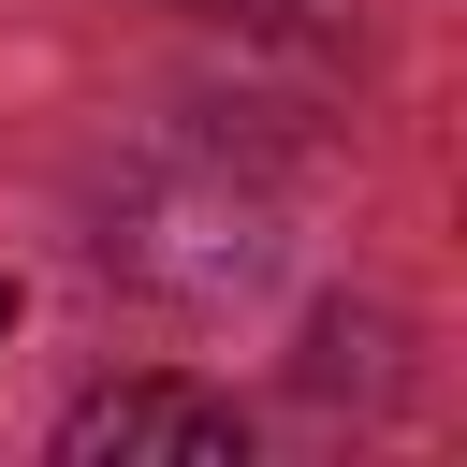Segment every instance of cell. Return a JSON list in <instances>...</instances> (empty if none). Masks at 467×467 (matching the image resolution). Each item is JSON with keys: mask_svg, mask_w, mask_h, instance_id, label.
<instances>
[{"mask_svg": "<svg viewBox=\"0 0 467 467\" xmlns=\"http://www.w3.org/2000/svg\"><path fill=\"white\" fill-rule=\"evenodd\" d=\"M102 248H117V277H146L175 306H219V292L263 277V204L248 190H131Z\"/></svg>", "mask_w": 467, "mask_h": 467, "instance_id": "1", "label": "cell"}, {"mask_svg": "<svg viewBox=\"0 0 467 467\" xmlns=\"http://www.w3.org/2000/svg\"><path fill=\"white\" fill-rule=\"evenodd\" d=\"M234 452H248V423L190 379H117L58 423V467H234Z\"/></svg>", "mask_w": 467, "mask_h": 467, "instance_id": "2", "label": "cell"}, {"mask_svg": "<svg viewBox=\"0 0 467 467\" xmlns=\"http://www.w3.org/2000/svg\"><path fill=\"white\" fill-rule=\"evenodd\" d=\"M190 15H277V0H190Z\"/></svg>", "mask_w": 467, "mask_h": 467, "instance_id": "3", "label": "cell"}, {"mask_svg": "<svg viewBox=\"0 0 467 467\" xmlns=\"http://www.w3.org/2000/svg\"><path fill=\"white\" fill-rule=\"evenodd\" d=\"M0 336H15V277H0Z\"/></svg>", "mask_w": 467, "mask_h": 467, "instance_id": "4", "label": "cell"}]
</instances>
